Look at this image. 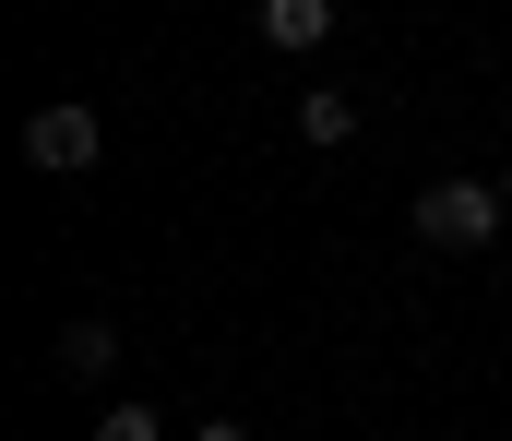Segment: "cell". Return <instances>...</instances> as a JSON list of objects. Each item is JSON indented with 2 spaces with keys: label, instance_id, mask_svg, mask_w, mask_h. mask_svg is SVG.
I'll return each mask as SVG.
<instances>
[{
  "label": "cell",
  "instance_id": "obj_1",
  "mask_svg": "<svg viewBox=\"0 0 512 441\" xmlns=\"http://www.w3.org/2000/svg\"><path fill=\"white\" fill-rule=\"evenodd\" d=\"M417 239L429 251H489L501 239V191L489 179H429L417 191Z\"/></svg>",
  "mask_w": 512,
  "mask_h": 441
},
{
  "label": "cell",
  "instance_id": "obj_2",
  "mask_svg": "<svg viewBox=\"0 0 512 441\" xmlns=\"http://www.w3.org/2000/svg\"><path fill=\"white\" fill-rule=\"evenodd\" d=\"M96 144H108V132H96V108H84V96H60V108H36V120H24V155H36L48 179H84Z\"/></svg>",
  "mask_w": 512,
  "mask_h": 441
},
{
  "label": "cell",
  "instance_id": "obj_3",
  "mask_svg": "<svg viewBox=\"0 0 512 441\" xmlns=\"http://www.w3.org/2000/svg\"><path fill=\"white\" fill-rule=\"evenodd\" d=\"M60 370H72V382H108V370H120V322H96V310L60 322Z\"/></svg>",
  "mask_w": 512,
  "mask_h": 441
},
{
  "label": "cell",
  "instance_id": "obj_4",
  "mask_svg": "<svg viewBox=\"0 0 512 441\" xmlns=\"http://www.w3.org/2000/svg\"><path fill=\"white\" fill-rule=\"evenodd\" d=\"M334 36V0H262V48H322Z\"/></svg>",
  "mask_w": 512,
  "mask_h": 441
},
{
  "label": "cell",
  "instance_id": "obj_5",
  "mask_svg": "<svg viewBox=\"0 0 512 441\" xmlns=\"http://www.w3.org/2000/svg\"><path fill=\"white\" fill-rule=\"evenodd\" d=\"M298 132H310V144H346V132H358V96H346V84H310V96H298Z\"/></svg>",
  "mask_w": 512,
  "mask_h": 441
},
{
  "label": "cell",
  "instance_id": "obj_6",
  "mask_svg": "<svg viewBox=\"0 0 512 441\" xmlns=\"http://www.w3.org/2000/svg\"><path fill=\"white\" fill-rule=\"evenodd\" d=\"M96 441H167V430H155V406H131V394H120V406L96 418Z\"/></svg>",
  "mask_w": 512,
  "mask_h": 441
},
{
  "label": "cell",
  "instance_id": "obj_7",
  "mask_svg": "<svg viewBox=\"0 0 512 441\" xmlns=\"http://www.w3.org/2000/svg\"><path fill=\"white\" fill-rule=\"evenodd\" d=\"M191 441H251V430H239V418H203V430H191Z\"/></svg>",
  "mask_w": 512,
  "mask_h": 441
}]
</instances>
